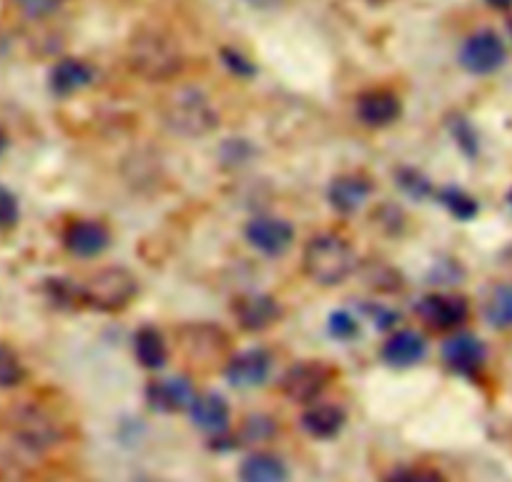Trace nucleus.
Returning a JSON list of instances; mask_svg holds the SVG:
<instances>
[{"mask_svg":"<svg viewBox=\"0 0 512 482\" xmlns=\"http://www.w3.org/2000/svg\"><path fill=\"white\" fill-rule=\"evenodd\" d=\"M397 179H400V186L410 196H417V199H425V196L430 194V181H427L422 174H417V171L405 169V171H400V176H397Z\"/></svg>","mask_w":512,"mask_h":482,"instance_id":"c85d7f7f","label":"nucleus"},{"mask_svg":"<svg viewBox=\"0 0 512 482\" xmlns=\"http://www.w3.org/2000/svg\"><path fill=\"white\" fill-rule=\"evenodd\" d=\"M417 314L422 317V322L430 324L432 329H455L470 314V307L462 297H447V294H430V297L422 299L417 304Z\"/></svg>","mask_w":512,"mask_h":482,"instance_id":"9b49d317","label":"nucleus"},{"mask_svg":"<svg viewBox=\"0 0 512 482\" xmlns=\"http://www.w3.org/2000/svg\"><path fill=\"white\" fill-rule=\"evenodd\" d=\"M63 6V0H18V8L28 18H46Z\"/></svg>","mask_w":512,"mask_h":482,"instance_id":"c756f323","label":"nucleus"},{"mask_svg":"<svg viewBox=\"0 0 512 482\" xmlns=\"http://www.w3.org/2000/svg\"><path fill=\"white\" fill-rule=\"evenodd\" d=\"M329 334L337 339H342V342H349V339H354L359 334V322L352 317L349 312H334L332 317H329Z\"/></svg>","mask_w":512,"mask_h":482,"instance_id":"a878e982","label":"nucleus"},{"mask_svg":"<svg viewBox=\"0 0 512 482\" xmlns=\"http://www.w3.org/2000/svg\"><path fill=\"white\" fill-rule=\"evenodd\" d=\"M485 317L495 329H512V284L492 289L485 304Z\"/></svg>","mask_w":512,"mask_h":482,"instance_id":"5701e85b","label":"nucleus"},{"mask_svg":"<svg viewBox=\"0 0 512 482\" xmlns=\"http://www.w3.org/2000/svg\"><path fill=\"white\" fill-rule=\"evenodd\" d=\"M279 314H282V309H279L277 299L269 297V294H244L234 302V317L246 332L269 329L277 322Z\"/></svg>","mask_w":512,"mask_h":482,"instance_id":"ddd939ff","label":"nucleus"},{"mask_svg":"<svg viewBox=\"0 0 512 482\" xmlns=\"http://www.w3.org/2000/svg\"><path fill=\"white\" fill-rule=\"evenodd\" d=\"M329 380L332 370L324 362H299L284 375L282 390L292 402H312L322 395Z\"/></svg>","mask_w":512,"mask_h":482,"instance_id":"0eeeda50","label":"nucleus"},{"mask_svg":"<svg viewBox=\"0 0 512 482\" xmlns=\"http://www.w3.org/2000/svg\"><path fill=\"white\" fill-rule=\"evenodd\" d=\"M374 3H382V0H374Z\"/></svg>","mask_w":512,"mask_h":482,"instance_id":"c9c22d12","label":"nucleus"},{"mask_svg":"<svg viewBox=\"0 0 512 482\" xmlns=\"http://www.w3.org/2000/svg\"><path fill=\"white\" fill-rule=\"evenodd\" d=\"M442 359H445V365L452 372H457V375H475L485 365L487 349L480 337L462 332L447 339L445 347H442Z\"/></svg>","mask_w":512,"mask_h":482,"instance_id":"1a4fd4ad","label":"nucleus"},{"mask_svg":"<svg viewBox=\"0 0 512 482\" xmlns=\"http://www.w3.org/2000/svg\"><path fill=\"white\" fill-rule=\"evenodd\" d=\"M302 267L312 282L322 287H337L347 282L357 267L352 247L337 234H317L307 241L302 254Z\"/></svg>","mask_w":512,"mask_h":482,"instance_id":"f03ea898","label":"nucleus"},{"mask_svg":"<svg viewBox=\"0 0 512 482\" xmlns=\"http://www.w3.org/2000/svg\"><path fill=\"white\" fill-rule=\"evenodd\" d=\"M23 382V365L8 347H0V387H16Z\"/></svg>","mask_w":512,"mask_h":482,"instance_id":"393cba45","label":"nucleus"},{"mask_svg":"<svg viewBox=\"0 0 512 482\" xmlns=\"http://www.w3.org/2000/svg\"><path fill=\"white\" fill-rule=\"evenodd\" d=\"M246 239L259 252L269 254V257H279V254L292 247L294 229L289 221L277 219V216H256L246 224Z\"/></svg>","mask_w":512,"mask_h":482,"instance_id":"6e6552de","label":"nucleus"},{"mask_svg":"<svg viewBox=\"0 0 512 482\" xmlns=\"http://www.w3.org/2000/svg\"><path fill=\"white\" fill-rule=\"evenodd\" d=\"M440 199H442V204L447 206V209L452 211V214L457 216V219H462V221H470L472 216L477 214V201L472 199V196H467L465 191H460V189H445L440 194Z\"/></svg>","mask_w":512,"mask_h":482,"instance_id":"b1692460","label":"nucleus"},{"mask_svg":"<svg viewBox=\"0 0 512 482\" xmlns=\"http://www.w3.org/2000/svg\"><path fill=\"white\" fill-rule=\"evenodd\" d=\"M161 116L174 134L186 136V139L206 136L219 126V111L214 108L211 98L191 86L171 93L161 106Z\"/></svg>","mask_w":512,"mask_h":482,"instance_id":"7ed1b4c3","label":"nucleus"},{"mask_svg":"<svg viewBox=\"0 0 512 482\" xmlns=\"http://www.w3.org/2000/svg\"><path fill=\"white\" fill-rule=\"evenodd\" d=\"M146 397H149V405L154 410L181 412L194 405L196 392L189 380H184V377H171V380L151 382L149 390H146Z\"/></svg>","mask_w":512,"mask_h":482,"instance_id":"4468645a","label":"nucleus"},{"mask_svg":"<svg viewBox=\"0 0 512 482\" xmlns=\"http://www.w3.org/2000/svg\"><path fill=\"white\" fill-rule=\"evenodd\" d=\"M241 482H289V472L279 457L259 452L241 462L239 467Z\"/></svg>","mask_w":512,"mask_h":482,"instance_id":"412c9836","label":"nucleus"},{"mask_svg":"<svg viewBox=\"0 0 512 482\" xmlns=\"http://www.w3.org/2000/svg\"><path fill=\"white\" fill-rule=\"evenodd\" d=\"M272 370V357L264 349H246V352L236 354L226 365V380L239 390H249V387L264 385Z\"/></svg>","mask_w":512,"mask_h":482,"instance_id":"f8f14e48","label":"nucleus"},{"mask_svg":"<svg viewBox=\"0 0 512 482\" xmlns=\"http://www.w3.org/2000/svg\"><path fill=\"white\" fill-rule=\"evenodd\" d=\"M191 410V422H194L199 430L211 432V435H219L229 427V405H226L224 397L219 395H196Z\"/></svg>","mask_w":512,"mask_h":482,"instance_id":"a211bd4d","label":"nucleus"},{"mask_svg":"<svg viewBox=\"0 0 512 482\" xmlns=\"http://www.w3.org/2000/svg\"><path fill=\"white\" fill-rule=\"evenodd\" d=\"M3 149H6V134L0 131V154H3Z\"/></svg>","mask_w":512,"mask_h":482,"instance_id":"72a5a7b5","label":"nucleus"},{"mask_svg":"<svg viewBox=\"0 0 512 482\" xmlns=\"http://www.w3.org/2000/svg\"><path fill=\"white\" fill-rule=\"evenodd\" d=\"M402 106L400 98L390 91H367L357 101V116L364 126L382 129V126L395 124L400 118Z\"/></svg>","mask_w":512,"mask_h":482,"instance_id":"2eb2a0df","label":"nucleus"},{"mask_svg":"<svg viewBox=\"0 0 512 482\" xmlns=\"http://www.w3.org/2000/svg\"><path fill=\"white\" fill-rule=\"evenodd\" d=\"M369 194H372V186H369V181L364 179V176L357 174L339 176V179H334L332 186H329V201H332L334 209L342 211V214L357 211L359 206L369 199Z\"/></svg>","mask_w":512,"mask_h":482,"instance_id":"6ab92c4d","label":"nucleus"},{"mask_svg":"<svg viewBox=\"0 0 512 482\" xmlns=\"http://www.w3.org/2000/svg\"><path fill=\"white\" fill-rule=\"evenodd\" d=\"M510 206H512V191H510Z\"/></svg>","mask_w":512,"mask_h":482,"instance_id":"f704fd0d","label":"nucleus"},{"mask_svg":"<svg viewBox=\"0 0 512 482\" xmlns=\"http://www.w3.org/2000/svg\"><path fill=\"white\" fill-rule=\"evenodd\" d=\"M13 437L28 450H48L63 440V425L58 417L38 405H23L11 412L8 420Z\"/></svg>","mask_w":512,"mask_h":482,"instance_id":"39448f33","label":"nucleus"},{"mask_svg":"<svg viewBox=\"0 0 512 482\" xmlns=\"http://www.w3.org/2000/svg\"><path fill=\"white\" fill-rule=\"evenodd\" d=\"M126 58L131 71L146 81H169L184 71V53L179 43L154 28L139 31L128 41Z\"/></svg>","mask_w":512,"mask_h":482,"instance_id":"f257e3e1","label":"nucleus"},{"mask_svg":"<svg viewBox=\"0 0 512 482\" xmlns=\"http://www.w3.org/2000/svg\"><path fill=\"white\" fill-rule=\"evenodd\" d=\"M221 58H224V63L229 66V71L236 73V76H241V78L254 76V71H256L254 63H251L249 58L241 56L239 51H229V48H226V51L221 53Z\"/></svg>","mask_w":512,"mask_h":482,"instance_id":"7c9ffc66","label":"nucleus"},{"mask_svg":"<svg viewBox=\"0 0 512 482\" xmlns=\"http://www.w3.org/2000/svg\"><path fill=\"white\" fill-rule=\"evenodd\" d=\"M83 302L101 312H118L128 307L139 292V279L123 267L98 269L86 284H83Z\"/></svg>","mask_w":512,"mask_h":482,"instance_id":"20e7f679","label":"nucleus"},{"mask_svg":"<svg viewBox=\"0 0 512 482\" xmlns=\"http://www.w3.org/2000/svg\"><path fill=\"white\" fill-rule=\"evenodd\" d=\"M93 78H96V71L91 63L81 61V58H63L51 71V91L58 96H71V93L91 86Z\"/></svg>","mask_w":512,"mask_h":482,"instance_id":"f3484780","label":"nucleus"},{"mask_svg":"<svg viewBox=\"0 0 512 482\" xmlns=\"http://www.w3.org/2000/svg\"><path fill=\"white\" fill-rule=\"evenodd\" d=\"M344 410L337 405H314L302 415V427L317 440H329L344 427Z\"/></svg>","mask_w":512,"mask_h":482,"instance_id":"aec40b11","label":"nucleus"},{"mask_svg":"<svg viewBox=\"0 0 512 482\" xmlns=\"http://www.w3.org/2000/svg\"><path fill=\"white\" fill-rule=\"evenodd\" d=\"M134 349L136 359L146 370H161L169 359V349H166L164 337H161L159 329L154 327H141L134 337Z\"/></svg>","mask_w":512,"mask_h":482,"instance_id":"4be33fe9","label":"nucleus"},{"mask_svg":"<svg viewBox=\"0 0 512 482\" xmlns=\"http://www.w3.org/2000/svg\"><path fill=\"white\" fill-rule=\"evenodd\" d=\"M246 3L254 8H277V6H282L284 0H246Z\"/></svg>","mask_w":512,"mask_h":482,"instance_id":"2f4dec72","label":"nucleus"},{"mask_svg":"<svg viewBox=\"0 0 512 482\" xmlns=\"http://www.w3.org/2000/svg\"><path fill=\"white\" fill-rule=\"evenodd\" d=\"M387 482H442V475L432 467H405L387 477Z\"/></svg>","mask_w":512,"mask_h":482,"instance_id":"bb28decb","label":"nucleus"},{"mask_svg":"<svg viewBox=\"0 0 512 482\" xmlns=\"http://www.w3.org/2000/svg\"><path fill=\"white\" fill-rule=\"evenodd\" d=\"M21 209H18V201L6 186H0V229H11L16 226Z\"/></svg>","mask_w":512,"mask_h":482,"instance_id":"cd10ccee","label":"nucleus"},{"mask_svg":"<svg viewBox=\"0 0 512 482\" xmlns=\"http://www.w3.org/2000/svg\"><path fill=\"white\" fill-rule=\"evenodd\" d=\"M63 244H66L68 252L76 254V257L81 259L101 257L108 249V244H111V231H108L101 221H73L66 229V234H63Z\"/></svg>","mask_w":512,"mask_h":482,"instance_id":"9d476101","label":"nucleus"},{"mask_svg":"<svg viewBox=\"0 0 512 482\" xmlns=\"http://www.w3.org/2000/svg\"><path fill=\"white\" fill-rule=\"evenodd\" d=\"M507 61L505 41L495 31H477L462 43L460 66L472 76H490L500 71Z\"/></svg>","mask_w":512,"mask_h":482,"instance_id":"423d86ee","label":"nucleus"},{"mask_svg":"<svg viewBox=\"0 0 512 482\" xmlns=\"http://www.w3.org/2000/svg\"><path fill=\"white\" fill-rule=\"evenodd\" d=\"M487 6L495 8V11H507V8H512V0H485Z\"/></svg>","mask_w":512,"mask_h":482,"instance_id":"473e14b6","label":"nucleus"},{"mask_svg":"<svg viewBox=\"0 0 512 482\" xmlns=\"http://www.w3.org/2000/svg\"><path fill=\"white\" fill-rule=\"evenodd\" d=\"M427 354V342L422 334L412 332V329H402V332L392 334L382 347V359L390 367H412L422 362Z\"/></svg>","mask_w":512,"mask_h":482,"instance_id":"dca6fc26","label":"nucleus"}]
</instances>
